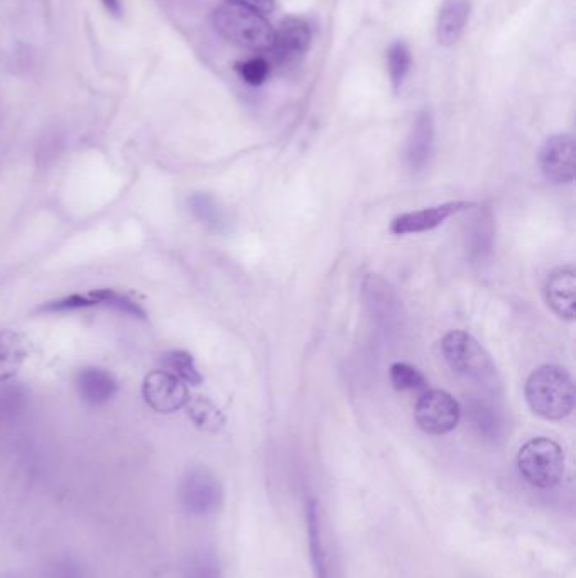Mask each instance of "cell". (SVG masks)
Masks as SVG:
<instances>
[{"label":"cell","mask_w":576,"mask_h":578,"mask_svg":"<svg viewBox=\"0 0 576 578\" xmlns=\"http://www.w3.org/2000/svg\"><path fill=\"white\" fill-rule=\"evenodd\" d=\"M229 4L244 7V9H249V11L259 12L262 16L271 14L274 11V0H229Z\"/></svg>","instance_id":"cell-29"},{"label":"cell","mask_w":576,"mask_h":578,"mask_svg":"<svg viewBox=\"0 0 576 578\" xmlns=\"http://www.w3.org/2000/svg\"><path fill=\"white\" fill-rule=\"evenodd\" d=\"M2 578H17L16 575H6V577H2Z\"/></svg>","instance_id":"cell-31"},{"label":"cell","mask_w":576,"mask_h":578,"mask_svg":"<svg viewBox=\"0 0 576 578\" xmlns=\"http://www.w3.org/2000/svg\"><path fill=\"white\" fill-rule=\"evenodd\" d=\"M539 168L544 178L555 185H568L575 180V139L570 134L548 137L539 149Z\"/></svg>","instance_id":"cell-7"},{"label":"cell","mask_w":576,"mask_h":578,"mask_svg":"<svg viewBox=\"0 0 576 578\" xmlns=\"http://www.w3.org/2000/svg\"><path fill=\"white\" fill-rule=\"evenodd\" d=\"M364 301L375 322L384 328H392L401 317V301L397 298L391 284L377 274H369L364 279Z\"/></svg>","instance_id":"cell-11"},{"label":"cell","mask_w":576,"mask_h":578,"mask_svg":"<svg viewBox=\"0 0 576 578\" xmlns=\"http://www.w3.org/2000/svg\"><path fill=\"white\" fill-rule=\"evenodd\" d=\"M389 379L397 391H424L428 386L426 377L408 362H394L389 369Z\"/></svg>","instance_id":"cell-24"},{"label":"cell","mask_w":576,"mask_h":578,"mask_svg":"<svg viewBox=\"0 0 576 578\" xmlns=\"http://www.w3.org/2000/svg\"><path fill=\"white\" fill-rule=\"evenodd\" d=\"M188 409V416L190 420L195 423L196 428L203 431H210V433H217L222 430L225 425V416L222 411L210 401V399L198 396V398H190V401L185 406Z\"/></svg>","instance_id":"cell-21"},{"label":"cell","mask_w":576,"mask_h":578,"mask_svg":"<svg viewBox=\"0 0 576 578\" xmlns=\"http://www.w3.org/2000/svg\"><path fill=\"white\" fill-rule=\"evenodd\" d=\"M441 354L446 364L458 376L468 381L495 391L499 389L500 379L494 360L490 359L487 350L473 339L472 335L463 330H452L441 339Z\"/></svg>","instance_id":"cell-2"},{"label":"cell","mask_w":576,"mask_h":578,"mask_svg":"<svg viewBox=\"0 0 576 578\" xmlns=\"http://www.w3.org/2000/svg\"><path fill=\"white\" fill-rule=\"evenodd\" d=\"M102 4L112 16H122V0H102Z\"/></svg>","instance_id":"cell-30"},{"label":"cell","mask_w":576,"mask_h":578,"mask_svg":"<svg viewBox=\"0 0 576 578\" xmlns=\"http://www.w3.org/2000/svg\"><path fill=\"white\" fill-rule=\"evenodd\" d=\"M142 398L149 408L169 415L185 408L190 401V393L185 382L168 371H154L147 374L142 384Z\"/></svg>","instance_id":"cell-8"},{"label":"cell","mask_w":576,"mask_h":578,"mask_svg":"<svg viewBox=\"0 0 576 578\" xmlns=\"http://www.w3.org/2000/svg\"><path fill=\"white\" fill-rule=\"evenodd\" d=\"M311 29L301 17H286L272 34V58L278 65L298 63L310 48Z\"/></svg>","instance_id":"cell-9"},{"label":"cell","mask_w":576,"mask_h":578,"mask_svg":"<svg viewBox=\"0 0 576 578\" xmlns=\"http://www.w3.org/2000/svg\"><path fill=\"white\" fill-rule=\"evenodd\" d=\"M467 408L468 420L480 437H484L489 442H497L504 435V418L497 406L485 399L473 396L468 399Z\"/></svg>","instance_id":"cell-17"},{"label":"cell","mask_w":576,"mask_h":578,"mask_svg":"<svg viewBox=\"0 0 576 578\" xmlns=\"http://www.w3.org/2000/svg\"><path fill=\"white\" fill-rule=\"evenodd\" d=\"M46 578H87V575L82 563L77 562L75 558L65 557L56 560L49 567Z\"/></svg>","instance_id":"cell-28"},{"label":"cell","mask_w":576,"mask_h":578,"mask_svg":"<svg viewBox=\"0 0 576 578\" xmlns=\"http://www.w3.org/2000/svg\"><path fill=\"white\" fill-rule=\"evenodd\" d=\"M97 305L107 306L112 310L120 311L127 317L137 318V320H146L147 315L144 308L139 303L131 300L129 296L122 295L115 289H95L92 293H88Z\"/></svg>","instance_id":"cell-22"},{"label":"cell","mask_w":576,"mask_h":578,"mask_svg":"<svg viewBox=\"0 0 576 578\" xmlns=\"http://www.w3.org/2000/svg\"><path fill=\"white\" fill-rule=\"evenodd\" d=\"M462 418V406L452 394L431 389L419 398L414 408L416 425L428 435H446L455 430Z\"/></svg>","instance_id":"cell-6"},{"label":"cell","mask_w":576,"mask_h":578,"mask_svg":"<svg viewBox=\"0 0 576 578\" xmlns=\"http://www.w3.org/2000/svg\"><path fill=\"white\" fill-rule=\"evenodd\" d=\"M181 508L191 516H210L222 508L223 489L220 480L205 469V467H193L188 470L180 487H178Z\"/></svg>","instance_id":"cell-5"},{"label":"cell","mask_w":576,"mask_h":578,"mask_svg":"<svg viewBox=\"0 0 576 578\" xmlns=\"http://www.w3.org/2000/svg\"><path fill=\"white\" fill-rule=\"evenodd\" d=\"M411 51H409L406 44L397 41L389 48V55H387V68H389V75H391V82L396 90L403 87L404 80L408 77L409 70H411Z\"/></svg>","instance_id":"cell-25"},{"label":"cell","mask_w":576,"mask_h":578,"mask_svg":"<svg viewBox=\"0 0 576 578\" xmlns=\"http://www.w3.org/2000/svg\"><path fill=\"white\" fill-rule=\"evenodd\" d=\"M97 306V303L88 295H71L60 300L48 301L39 306V313H68V311L85 310Z\"/></svg>","instance_id":"cell-27"},{"label":"cell","mask_w":576,"mask_h":578,"mask_svg":"<svg viewBox=\"0 0 576 578\" xmlns=\"http://www.w3.org/2000/svg\"><path fill=\"white\" fill-rule=\"evenodd\" d=\"M237 73H239L240 78H242L247 85L259 87V85L266 82L267 77H269L271 65H269V61H267L266 58L256 56V58H250V60L239 63V65H237Z\"/></svg>","instance_id":"cell-26"},{"label":"cell","mask_w":576,"mask_h":578,"mask_svg":"<svg viewBox=\"0 0 576 578\" xmlns=\"http://www.w3.org/2000/svg\"><path fill=\"white\" fill-rule=\"evenodd\" d=\"M161 366L164 367V371L171 372L173 376L178 377L185 384L200 386L203 382L202 372L198 371L193 355L186 350L164 352L161 355Z\"/></svg>","instance_id":"cell-20"},{"label":"cell","mask_w":576,"mask_h":578,"mask_svg":"<svg viewBox=\"0 0 576 578\" xmlns=\"http://www.w3.org/2000/svg\"><path fill=\"white\" fill-rule=\"evenodd\" d=\"M28 359V340L14 330L0 332V382L11 381Z\"/></svg>","instance_id":"cell-18"},{"label":"cell","mask_w":576,"mask_h":578,"mask_svg":"<svg viewBox=\"0 0 576 578\" xmlns=\"http://www.w3.org/2000/svg\"><path fill=\"white\" fill-rule=\"evenodd\" d=\"M75 386L80 398L93 406L107 403L114 398L119 389L115 377L100 367H85L82 371H78Z\"/></svg>","instance_id":"cell-15"},{"label":"cell","mask_w":576,"mask_h":578,"mask_svg":"<svg viewBox=\"0 0 576 578\" xmlns=\"http://www.w3.org/2000/svg\"><path fill=\"white\" fill-rule=\"evenodd\" d=\"M188 207H190L193 217L200 220L203 225H207L208 229L215 230V232H223L227 229V225H229L227 212H225L222 203L218 202L217 198L210 193L191 195L190 200H188Z\"/></svg>","instance_id":"cell-19"},{"label":"cell","mask_w":576,"mask_h":578,"mask_svg":"<svg viewBox=\"0 0 576 578\" xmlns=\"http://www.w3.org/2000/svg\"><path fill=\"white\" fill-rule=\"evenodd\" d=\"M183 578H223L220 560L213 551H196L185 563Z\"/></svg>","instance_id":"cell-23"},{"label":"cell","mask_w":576,"mask_h":578,"mask_svg":"<svg viewBox=\"0 0 576 578\" xmlns=\"http://www.w3.org/2000/svg\"><path fill=\"white\" fill-rule=\"evenodd\" d=\"M544 300L556 315L565 320H575L576 317V273L575 268L568 264L549 274L544 284Z\"/></svg>","instance_id":"cell-12"},{"label":"cell","mask_w":576,"mask_h":578,"mask_svg":"<svg viewBox=\"0 0 576 578\" xmlns=\"http://www.w3.org/2000/svg\"><path fill=\"white\" fill-rule=\"evenodd\" d=\"M565 467L563 448L549 438H533L517 453V469L531 486L539 489L558 486L565 475Z\"/></svg>","instance_id":"cell-4"},{"label":"cell","mask_w":576,"mask_h":578,"mask_svg":"<svg viewBox=\"0 0 576 578\" xmlns=\"http://www.w3.org/2000/svg\"><path fill=\"white\" fill-rule=\"evenodd\" d=\"M475 208V203L457 200L435 205V207L421 208L414 212L401 213L391 222V232L396 235L421 234L445 224V220L460 212H467Z\"/></svg>","instance_id":"cell-10"},{"label":"cell","mask_w":576,"mask_h":578,"mask_svg":"<svg viewBox=\"0 0 576 578\" xmlns=\"http://www.w3.org/2000/svg\"><path fill=\"white\" fill-rule=\"evenodd\" d=\"M435 148V120L428 110H424L414 120L406 146V163L413 171H421L430 163Z\"/></svg>","instance_id":"cell-14"},{"label":"cell","mask_w":576,"mask_h":578,"mask_svg":"<svg viewBox=\"0 0 576 578\" xmlns=\"http://www.w3.org/2000/svg\"><path fill=\"white\" fill-rule=\"evenodd\" d=\"M467 252L473 264H485L494 254L495 225L489 208L475 207L472 219L468 220Z\"/></svg>","instance_id":"cell-13"},{"label":"cell","mask_w":576,"mask_h":578,"mask_svg":"<svg viewBox=\"0 0 576 578\" xmlns=\"http://www.w3.org/2000/svg\"><path fill=\"white\" fill-rule=\"evenodd\" d=\"M470 17V2L468 0H446L441 6L436 22V38L443 46L457 43Z\"/></svg>","instance_id":"cell-16"},{"label":"cell","mask_w":576,"mask_h":578,"mask_svg":"<svg viewBox=\"0 0 576 578\" xmlns=\"http://www.w3.org/2000/svg\"><path fill=\"white\" fill-rule=\"evenodd\" d=\"M212 22L223 39L240 48L254 51H269L271 48L274 29L259 12L227 4L213 12Z\"/></svg>","instance_id":"cell-3"},{"label":"cell","mask_w":576,"mask_h":578,"mask_svg":"<svg viewBox=\"0 0 576 578\" xmlns=\"http://www.w3.org/2000/svg\"><path fill=\"white\" fill-rule=\"evenodd\" d=\"M529 408L543 420L560 421L575 408V384L560 366H541L526 381Z\"/></svg>","instance_id":"cell-1"}]
</instances>
